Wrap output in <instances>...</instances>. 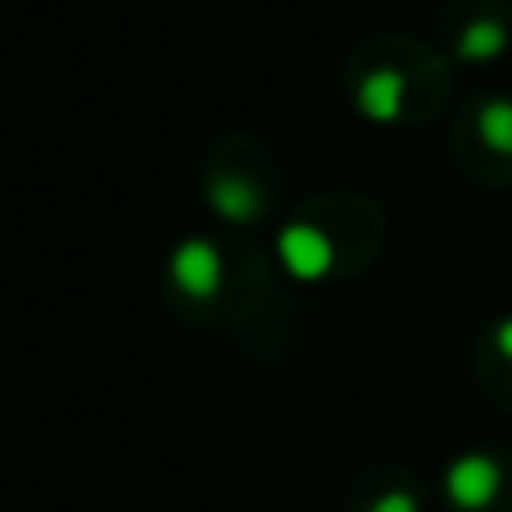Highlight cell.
Masks as SVG:
<instances>
[{"mask_svg": "<svg viewBox=\"0 0 512 512\" xmlns=\"http://www.w3.org/2000/svg\"><path fill=\"white\" fill-rule=\"evenodd\" d=\"M171 279H176L180 292L207 301V297H216V292H221L225 261H221V252H216L212 243L189 239V243H180V248H176V256H171Z\"/></svg>", "mask_w": 512, "mask_h": 512, "instance_id": "cell-1", "label": "cell"}, {"mask_svg": "<svg viewBox=\"0 0 512 512\" xmlns=\"http://www.w3.org/2000/svg\"><path fill=\"white\" fill-rule=\"evenodd\" d=\"M400 108H405V77L396 68L369 72L360 86V113L373 117V122H396Z\"/></svg>", "mask_w": 512, "mask_h": 512, "instance_id": "cell-4", "label": "cell"}, {"mask_svg": "<svg viewBox=\"0 0 512 512\" xmlns=\"http://www.w3.org/2000/svg\"><path fill=\"white\" fill-rule=\"evenodd\" d=\"M207 198H212V207L225 221H252V216L261 212V194H256V185L243 176H216Z\"/></svg>", "mask_w": 512, "mask_h": 512, "instance_id": "cell-5", "label": "cell"}, {"mask_svg": "<svg viewBox=\"0 0 512 512\" xmlns=\"http://www.w3.org/2000/svg\"><path fill=\"white\" fill-rule=\"evenodd\" d=\"M508 32L499 23H490V18H481V23H472L468 32L459 36V54L463 59H495L499 50H504Z\"/></svg>", "mask_w": 512, "mask_h": 512, "instance_id": "cell-6", "label": "cell"}, {"mask_svg": "<svg viewBox=\"0 0 512 512\" xmlns=\"http://www.w3.org/2000/svg\"><path fill=\"white\" fill-rule=\"evenodd\" d=\"M495 342H499V351H504V355H508V360H512V319H504V324H499Z\"/></svg>", "mask_w": 512, "mask_h": 512, "instance_id": "cell-9", "label": "cell"}, {"mask_svg": "<svg viewBox=\"0 0 512 512\" xmlns=\"http://www.w3.org/2000/svg\"><path fill=\"white\" fill-rule=\"evenodd\" d=\"M481 140L499 153H512V99H490L481 108Z\"/></svg>", "mask_w": 512, "mask_h": 512, "instance_id": "cell-7", "label": "cell"}, {"mask_svg": "<svg viewBox=\"0 0 512 512\" xmlns=\"http://www.w3.org/2000/svg\"><path fill=\"white\" fill-rule=\"evenodd\" d=\"M445 490H450L454 504L468 512L486 508L499 495V463L486 459V454H463L450 468V477H445Z\"/></svg>", "mask_w": 512, "mask_h": 512, "instance_id": "cell-3", "label": "cell"}, {"mask_svg": "<svg viewBox=\"0 0 512 512\" xmlns=\"http://www.w3.org/2000/svg\"><path fill=\"white\" fill-rule=\"evenodd\" d=\"M279 256L297 279H324L333 270V239L315 225H288L279 234Z\"/></svg>", "mask_w": 512, "mask_h": 512, "instance_id": "cell-2", "label": "cell"}, {"mask_svg": "<svg viewBox=\"0 0 512 512\" xmlns=\"http://www.w3.org/2000/svg\"><path fill=\"white\" fill-rule=\"evenodd\" d=\"M373 512H418V508H414L409 495H387L382 504H373Z\"/></svg>", "mask_w": 512, "mask_h": 512, "instance_id": "cell-8", "label": "cell"}]
</instances>
